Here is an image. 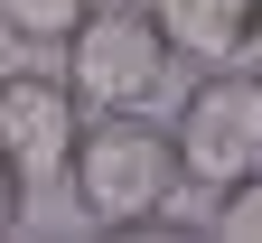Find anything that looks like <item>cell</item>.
Here are the masks:
<instances>
[{"mask_svg": "<svg viewBox=\"0 0 262 243\" xmlns=\"http://www.w3.org/2000/svg\"><path fill=\"white\" fill-rule=\"evenodd\" d=\"M150 19L187 65H234L262 28V0H150Z\"/></svg>", "mask_w": 262, "mask_h": 243, "instance_id": "obj_5", "label": "cell"}, {"mask_svg": "<svg viewBox=\"0 0 262 243\" xmlns=\"http://www.w3.org/2000/svg\"><path fill=\"white\" fill-rule=\"evenodd\" d=\"M169 141H178V168H187V187H225V178H244V168H262V65H206V75L187 84L178 103V122H169Z\"/></svg>", "mask_w": 262, "mask_h": 243, "instance_id": "obj_3", "label": "cell"}, {"mask_svg": "<svg viewBox=\"0 0 262 243\" xmlns=\"http://www.w3.org/2000/svg\"><path fill=\"white\" fill-rule=\"evenodd\" d=\"M75 122L84 103L66 75H47V65H10L0 75V150L19 159V178H66V150H75Z\"/></svg>", "mask_w": 262, "mask_h": 243, "instance_id": "obj_4", "label": "cell"}, {"mask_svg": "<svg viewBox=\"0 0 262 243\" xmlns=\"http://www.w3.org/2000/svg\"><path fill=\"white\" fill-rule=\"evenodd\" d=\"M215 234H262V168L215 187Z\"/></svg>", "mask_w": 262, "mask_h": 243, "instance_id": "obj_7", "label": "cell"}, {"mask_svg": "<svg viewBox=\"0 0 262 243\" xmlns=\"http://www.w3.org/2000/svg\"><path fill=\"white\" fill-rule=\"evenodd\" d=\"M84 10H94V0H0V38H19V47H56Z\"/></svg>", "mask_w": 262, "mask_h": 243, "instance_id": "obj_6", "label": "cell"}, {"mask_svg": "<svg viewBox=\"0 0 262 243\" xmlns=\"http://www.w3.org/2000/svg\"><path fill=\"white\" fill-rule=\"evenodd\" d=\"M56 47H66V84H75L84 113H150V94L178 65V47L150 19V0H94Z\"/></svg>", "mask_w": 262, "mask_h": 243, "instance_id": "obj_2", "label": "cell"}, {"mask_svg": "<svg viewBox=\"0 0 262 243\" xmlns=\"http://www.w3.org/2000/svg\"><path fill=\"white\" fill-rule=\"evenodd\" d=\"M66 187H75L84 225H150V215H169V196L187 187V168H178L169 122H150V113H94V122H75Z\"/></svg>", "mask_w": 262, "mask_h": 243, "instance_id": "obj_1", "label": "cell"}, {"mask_svg": "<svg viewBox=\"0 0 262 243\" xmlns=\"http://www.w3.org/2000/svg\"><path fill=\"white\" fill-rule=\"evenodd\" d=\"M19 206H28V178H19V159H10V150H0V234H10V225H19Z\"/></svg>", "mask_w": 262, "mask_h": 243, "instance_id": "obj_8", "label": "cell"}]
</instances>
